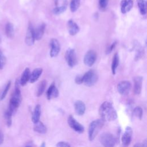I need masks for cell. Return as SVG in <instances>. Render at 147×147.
<instances>
[{"mask_svg": "<svg viewBox=\"0 0 147 147\" xmlns=\"http://www.w3.org/2000/svg\"><path fill=\"white\" fill-rule=\"evenodd\" d=\"M75 110L76 113L79 115H82L84 114L86 111V106L82 100H77L74 105Z\"/></svg>", "mask_w": 147, "mask_h": 147, "instance_id": "17", "label": "cell"}, {"mask_svg": "<svg viewBox=\"0 0 147 147\" xmlns=\"http://www.w3.org/2000/svg\"><path fill=\"white\" fill-rule=\"evenodd\" d=\"M59 95V91L54 83H52L47 92V97L48 100L57 98Z\"/></svg>", "mask_w": 147, "mask_h": 147, "instance_id": "15", "label": "cell"}, {"mask_svg": "<svg viewBox=\"0 0 147 147\" xmlns=\"http://www.w3.org/2000/svg\"><path fill=\"white\" fill-rule=\"evenodd\" d=\"M56 147H70V145L66 142L61 141L56 144Z\"/></svg>", "mask_w": 147, "mask_h": 147, "instance_id": "36", "label": "cell"}, {"mask_svg": "<svg viewBox=\"0 0 147 147\" xmlns=\"http://www.w3.org/2000/svg\"><path fill=\"white\" fill-rule=\"evenodd\" d=\"M12 115H13V114L8 109L5 112L4 117H5V121H6V125L8 127H10L11 125Z\"/></svg>", "mask_w": 147, "mask_h": 147, "instance_id": "27", "label": "cell"}, {"mask_svg": "<svg viewBox=\"0 0 147 147\" xmlns=\"http://www.w3.org/2000/svg\"><path fill=\"white\" fill-rule=\"evenodd\" d=\"M40 147H45V142H42V144L41 145Z\"/></svg>", "mask_w": 147, "mask_h": 147, "instance_id": "39", "label": "cell"}, {"mask_svg": "<svg viewBox=\"0 0 147 147\" xmlns=\"http://www.w3.org/2000/svg\"><path fill=\"white\" fill-rule=\"evenodd\" d=\"M108 0H99V6L100 9H105L107 6Z\"/></svg>", "mask_w": 147, "mask_h": 147, "instance_id": "33", "label": "cell"}, {"mask_svg": "<svg viewBox=\"0 0 147 147\" xmlns=\"http://www.w3.org/2000/svg\"><path fill=\"white\" fill-rule=\"evenodd\" d=\"M96 59V52L93 50H89L86 52L84 57V63L88 67L94 65Z\"/></svg>", "mask_w": 147, "mask_h": 147, "instance_id": "9", "label": "cell"}, {"mask_svg": "<svg viewBox=\"0 0 147 147\" xmlns=\"http://www.w3.org/2000/svg\"><path fill=\"white\" fill-rule=\"evenodd\" d=\"M117 41H114V42H113L111 44V45L107 48V51H106V53L107 54H109V53H111L113 51V49L115 48V46H116V45H117Z\"/></svg>", "mask_w": 147, "mask_h": 147, "instance_id": "34", "label": "cell"}, {"mask_svg": "<svg viewBox=\"0 0 147 147\" xmlns=\"http://www.w3.org/2000/svg\"><path fill=\"white\" fill-rule=\"evenodd\" d=\"M4 141V134L3 132L0 130V145L3 144Z\"/></svg>", "mask_w": 147, "mask_h": 147, "instance_id": "37", "label": "cell"}, {"mask_svg": "<svg viewBox=\"0 0 147 147\" xmlns=\"http://www.w3.org/2000/svg\"><path fill=\"white\" fill-rule=\"evenodd\" d=\"M133 5L132 0H122L121 2V11L122 13L125 14L129 11Z\"/></svg>", "mask_w": 147, "mask_h": 147, "instance_id": "16", "label": "cell"}, {"mask_svg": "<svg viewBox=\"0 0 147 147\" xmlns=\"http://www.w3.org/2000/svg\"><path fill=\"white\" fill-rule=\"evenodd\" d=\"M99 113L101 119L103 121H113L117 118V113L115 109L109 102H104L100 105Z\"/></svg>", "mask_w": 147, "mask_h": 147, "instance_id": "1", "label": "cell"}, {"mask_svg": "<svg viewBox=\"0 0 147 147\" xmlns=\"http://www.w3.org/2000/svg\"><path fill=\"white\" fill-rule=\"evenodd\" d=\"M5 33L8 38H12L14 34V29L13 24L8 22L5 26Z\"/></svg>", "mask_w": 147, "mask_h": 147, "instance_id": "24", "label": "cell"}, {"mask_svg": "<svg viewBox=\"0 0 147 147\" xmlns=\"http://www.w3.org/2000/svg\"><path fill=\"white\" fill-rule=\"evenodd\" d=\"M68 123L71 128L78 133H82L84 130V126L78 122L72 115H69L68 117Z\"/></svg>", "mask_w": 147, "mask_h": 147, "instance_id": "8", "label": "cell"}, {"mask_svg": "<svg viewBox=\"0 0 147 147\" xmlns=\"http://www.w3.org/2000/svg\"><path fill=\"white\" fill-rule=\"evenodd\" d=\"M41 115V106L40 105H37L34 109L32 116V121L35 123L39 121Z\"/></svg>", "mask_w": 147, "mask_h": 147, "instance_id": "21", "label": "cell"}, {"mask_svg": "<svg viewBox=\"0 0 147 147\" xmlns=\"http://www.w3.org/2000/svg\"><path fill=\"white\" fill-rule=\"evenodd\" d=\"M6 57L3 52L0 50V69H2L6 64Z\"/></svg>", "mask_w": 147, "mask_h": 147, "instance_id": "32", "label": "cell"}, {"mask_svg": "<svg viewBox=\"0 0 147 147\" xmlns=\"http://www.w3.org/2000/svg\"><path fill=\"white\" fill-rule=\"evenodd\" d=\"M33 129L36 132L41 134H44L47 132V127L43 124V123L40 121L34 123Z\"/></svg>", "mask_w": 147, "mask_h": 147, "instance_id": "22", "label": "cell"}, {"mask_svg": "<svg viewBox=\"0 0 147 147\" xmlns=\"http://www.w3.org/2000/svg\"><path fill=\"white\" fill-rule=\"evenodd\" d=\"M25 147H32V146H25Z\"/></svg>", "mask_w": 147, "mask_h": 147, "instance_id": "40", "label": "cell"}, {"mask_svg": "<svg viewBox=\"0 0 147 147\" xmlns=\"http://www.w3.org/2000/svg\"><path fill=\"white\" fill-rule=\"evenodd\" d=\"M137 5L140 13L145 15L146 13V3L145 0H137Z\"/></svg>", "mask_w": 147, "mask_h": 147, "instance_id": "25", "label": "cell"}, {"mask_svg": "<svg viewBox=\"0 0 147 147\" xmlns=\"http://www.w3.org/2000/svg\"><path fill=\"white\" fill-rule=\"evenodd\" d=\"M133 114L134 116H136L138 119H141L142 117V109L140 107H136L134 108L133 110Z\"/></svg>", "mask_w": 147, "mask_h": 147, "instance_id": "30", "label": "cell"}, {"mask_svg": "<svg viewBox=\"0 0 147 147\" xmlns=\"http://www.w3.org/2000/svg\"><path fill=\"white\" fill-rule=\"evenodd\" d=\"M143 78L140 76H137L134 78V92L136 95H139L142 90Z\"/></svg>", "mask_w": 147, "mask_h": 147, "instance_id": "14", "label": "cell"}, {"mask_svg": "<svg viewBox=\"0 0 147 147\" xmlns=\"http://www.w3.org/2000/svg\"><path fill=\"white\" fill-rule=\"evenodd\" d=\"M99 141L104 147H114L115 144V138L110 133H102L100 136Z\"/></svg>", "mask_w": 147, "mask_h": 147, "instance_id": "5", "label": "cell"}, {"mask_svg": "<svg viewBox=\"0 0 147 147\" xmlns=\"http://www.w3.org/2000/svg\"><path fill=\"white\" fill-rule=\"evenodd\" d=\"M133 147H143L142 146V144H141V143H137L136 144H135L134 145Z\"/></svg>", "mask_w": 147, "mask_h": 147, "instance_id": "38", "label": "cell"}, {"mask_svg": "<svg viewBox=\"0 0 147 147\" xmlns=\"http://www.w3.org/2000/svg\"><path fill=\"white\" fill-rule=\"evenodd\" d=\"M30 75V71L29 68H26L24 71V72H22L20 80H19L20 85L24 86L28 83V81H29Z\"/></svg>", "mask_w": 147, "mask_h": 147, "instance_id": "20", "label": "cell"}, {"mask_svg": "<svg viewBox=\"0 0 147 147\" xmlns=\"http://www.w3.org/2000/svg\"><path fill=\"white\" fill-rule=\"evenodd\" d=\"M103 123L104 121L101 119L95 120L91 122L88 127V138L90 141L94 140L103 126Z\"/></svg>", "mask_w": 147, "mask_h": 147, "instance_id": "3", "label": "cell"}, {"mask_svg": "<svg viewBox=\"0 0 147 147\" xmlns=\"http://www.w3.org/2000/svg\"><path fill=\"white\" fill-rule=\"evenodd\" d=\"M65 60L69 67H74L77 63V58L74 49L69 48L66 51L65 55Z\"/></svg>", "mask_w": 147, "mask_h": 147, "instance_id": "6", "label": "cell"}, {"mask_svg": "<svg viewBox=\"0 0 147 147\" xmlns=\"http://www.w3.org/2000/svg\"><path fill=\"white\" fill-rule=\"evenodd\" d=\"M67 9V4L64 3L63 5H61V6H57L56 7H55L53 9V12L54 14H60L61 13H63L64 11H65V10Z\"/></svg>", "mask_w": 147, "mask_h": 147, "instance_id": "29", "label": "cell"}, {"mask_svg": "<svg viewBox=\"0 0 147 147\" xmlns=\"http://www.w3.org/2000/svg\"><path fill=\"white\" fill-rule=\"evenodd\" d=\"M20 84L19 81L17 80L15 83V90L10 99L9 106L8 108V110L12 114H14L16 111L21 102L22 97L20 89Z\"/></svg>", "mask_w": 147, "mask_h": 147, "instance_id": "2", "label": "cell"}, {"mask_svg": "<svg viewBox=\"0 0 147 147\" xmlns=\"http://www.w3.org/2000/svg\"><path fill=\"white\" fill-rule=\"evenodd\" d=\"M42 73V69L41 68H35L32 71V72L30 73L29 82L31 83H33L36 82L38 79V78H40Z\"/></svg>", "mask_w": 147, "mask_h": 147, "instance_id": "19", "label": "cell"}, {"mask_svg": "<svg viewBox=\"0 0 147 147\" xmlns=\"http://www.w3.org/2000/svg\"><path fill=\"white\" fill-rule=\"evenodd\" d=\"M75 82L78 84H80L83 83V75H77L75 78Z\"/></svg>", "mask_w": 147, "mask_h": 147, "instance_id": "35", "label": "cell"}, {"mask_svg": "<svg viewBox=\"0 0 147 147\" xmlns=\"http://www.w3.org/2000/svg\"><path fill=\"white\" fill-rule=\"evenodd\" d=\"M50 56L52 57H56L60 51V45L59 41L56 38H52L50 41Z\"/></svg>", "mask_w": 147, "mask_h": 147, "instance_id": "11", "label": "cell"}, {"mask_svg": "<svg viewBox=\"0 0 147 147\" xmlns=\"http://www.w3.org/2000/svg\"><path fill=\"white\" fill-rule=\"evenodd\" d=\"M46 86H47V82L45 80L41 81L40 83V84H38L37 91H36V96H37L39 97L42 94V93L44 92V91L45 89Z\"/></svg>", "mask_w": 147, "mask_h": 147, "instance_id": "26", "label": "cell"}, {"mask_svg": "<svg viewBox=\"0 0 147 147\" xmlns=\"http://www.w3.org/2000/svg\"><path fill=\"white\" fill-rule=\"evenodd\" d=\"M83 83L86 86L91 87L94 86L98 79V75L95 71L90 69L83 75Z\"/></svg>", "mask_w": 147, "mask_h": 147, "instance_id": "4", "label": "cell"}, {"mask_svg": "<svg viewBox=\"0 0 147 147\" xmlns=\"http://www.w3.org/2000/svg\"><path fill=\"white\" fill-rule=\"evenodd\" d=\"M133 135V131L130 127H126L124 133L121 138V144L122 147H127L131 141Z\"/></svg>", "mask_w": 147, "mask_h": 147, "instance_id": "7", "label": "cell"}, {"mask_svg": "<svg viewBox=\"0 0 147 147\" xmlns=\"http://www.w3.org/2000/svg\"><path fill=\"white\" fill-rule=\"evenodd\" d=\"M25 41L26 44L29 46H31L34 44V42L35 41L34 29L31 25H29L28 28Z\"/></svg>", "mask_w": 147, "mask_h": 147, "instance_id": "12", "label": "cell"}, {"mask_svg": "<svg viewBox=\"0 0 147 147\" xmlns=\"http://www.w3.org/2000/svg\"><path fill=\"white\" fill-rule=\"evenodd\" d=\"M131 87V85L130 82L127 80H123L118 84L117 90L120 94L122 95H125L129 92Z\"/></svg>", "mask_w": 147, "mask_h": 147, "instance_id": "10", "label": "cell"}, {"mask_svg": "<svg viewBox=\"0 0 147 147\" xmlns=\"http://www.w3.org/2000/svg\"><path fill=\"white\" fill-rule=\"evenodd\" d=\"M119 62V57L118 54L117 53H115L113 56L112 64H111V71L113 75H115L116 74V70L118 67Z\"/></svg>", "mask_w": 147, "mask_h": 147, "instance_id": "23", "label": "cell"}, {"mask_svg": "<svg viewBox=\"0 0 147 147\" xmlns=\"http://www.w3.org/2000/svg\"><path fill=\"white\" fill-rule=\"evenodd\" d=\"M80 4V0H71L70 2V10L72 12H75L79 7Z\"/></svg>", "mask_w": 147, "mask_h": 147, "instance_id": "28", "label": "cell"}, {"mask_svg": "<svg viewBox=\"0 0 147 147\" xmlns=\"http://www.w3.org/2000/svg\"><path fill=\"white\" fill-rule=\"evenodd\" d=\"M45 29V24H40L36 29H34V34L35 40H40L42 37Z\"/></svg>", "mask_w": 147, "mask_h": 147, "instance_id": "18", "label": "cell"}, {"mask_svg": "<svg viewBox=\"0 0 147 147\" xmlns=\"http://www.w3.org/2000/svg\"><path fill=\"white\" fill-rule=\"evenodd\" d=\"M67 29L68 33L71 36L76 35L79 32V27L72 20H69L67 22Z\"/></svg>", "mask_w": 147, "mask_h": 147, "instance_id": "13", "label": "cell"}, {"mask_svg": "<svg viewBox=\"0 0 147 147\" xmlns=\"http://www.w3.org/2000/svg\"><path fill=\"white\" fill-rule=\"evenodd\" d=\"M10 86H11V82L10 81H9L8 83L6 84L3 91H2V94L1 95V97H0V99L1 100H3L6 96L7 94V92L10 87Z\"/></svg>", "mask_w": 147, "mask_h": 147, "instance_id": "31", "label": "cell"}]
</instances>
